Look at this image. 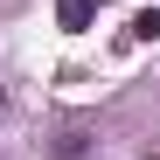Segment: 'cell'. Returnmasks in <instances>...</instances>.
<instances>
[{
  "label": "cell",
  "mask_w": 160,
  "mask_h": 160,
  "mask_svg": "<svg viewBox=\"0 0 160 160\" xmlns=\"http://www.w3.org/2000/svg\"><path fill=\"white\" fill-rule=\"evenodd\" d=\"M98 7H104V0H56V21H63L70 35H84L91 21H98Z\"/></svg>",
  "instance_id": "cell-1"
},
{
  "label": "cell",
  "mask_w": 160,
  "mask_h": 160,
  "mask_svg": "<svg viewBox=\"0 0 160 160\" xmlns=\"http://www.w3.org/2000/svg\"><path fill=\"white\" fill-rule=\"evenodd\" d=\"M153 35H160V7H146V14L125 21V42H153Z\"/></svg>",
  "instance_id": "cell-3"
},
{
  "label": "cell",
  "mask_w": 160,
  "mask_h": 160,
  "mask_svg": "<svg viewBox=\"0 0 160 160\" xmlns=\"http://www.w3.org/2000/svg\"><path fill=\"white\" fill-rule=\"evenodd\" d=\"M84 146H91V132H84V125H70V132H63L49 153H56V160H84Z\"/></svg>",
  "instance_id": "cell-2"
},
{
  "label": "cell",
  "mask_w": 160,
  "mask_h": 160,
  "mask_svg": "<svg viewBox=\"0 0 160 160\" xmlns=\"http://www.w3.org/2000/svg\"><path fill=\"white\" fill-rule=\"evenodd\" d=\"M0 104H7V98H0Z\"/></svg>",
  "instance_id": "cell-4"
}]
</instances>
